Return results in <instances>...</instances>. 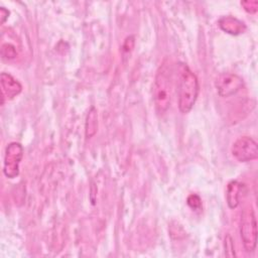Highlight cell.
Here are the masks:
<instances>
[{
    "label": "cell",
    "mask_w": 258,
    "mask_h": 258,
    "mask_svg": "<svg viewBox=\"0 0 258 258\" xmlns=\"http://www.w3.org/2000/svg\"><path fill=\"white\" fill-rule=\"evenodd\" d=\"M240 232L243 245L246 251H254L257 244V223L252 208H247L243 211L241 217Z\"/></svg>",
    "instance_id": "cell-3"
},
{
    "label": "cell",
    "mask_w": 258,
    "mask_h": 258,
    "mask_svg": "<svg viewBox=\"0 0 258 258\" xmlns=\"http://www.w3.org/2000/svg\"><path fill=\"white\" fill-rule=\"evenodd\" d=\"M241 5L244 7V9L251 14H254L258 10V1L256 0H248V1H242Z\"/></svg>",
    "instance_id": "cell-12"
},
{
    "label": "cell",
    "mask_w": 258,
    "mask_h": 258,
    "mask_svg": "<svg viewBox=\"0 0 258 258\" xmlns=\"http://www.w3.org/2000/svg\"><path fill=\"white\" fill-rule=\"evenodd\" d=\"M1 55L4 58L12 59L17 55L16 48L11 43H3L1 46Z\"/></svg>",
    "instance_id": "cell-11"
},
{
    "label": "cell",
    "mask_w": 258,
    "mask_h": 258,
    "mask_svg": "<svg viewBox=\"0 0 258 258\" xmlns=\"http://www.w3.org/2000/svg\"><path fill=\"white\" fill-rule=\"evenodd\" d=\"M97 128H98V114H97L96 108L92 107L89 110L86 118V123H85L86 137L87 138L93 137L97 132Z\"/></svg>",
    "instance_id": "cell-10"
},
{
    "label": "cell",
    "mask_w": 258,
    "mask_h": 258,
    "mask_svg": "<svg viewBox=\"0 0 258 258\" xmlns=\"http://www.w3.org/2000/svg\"><path fill=\"white\" fill-rule=\"evenodd\" d=\"M187 205L195 211L200 210L202 207V201L198 195H190L187 198Z\"/></svg>",
    "instance_id": "cell-13"
},
{
    "label": "cell",
    "mask_w": 258,
    "mask_h": 258,
    "mask_svg": "<svg viewBox=\"0 0 258 258\" xmlns=\"http://www.w3.org/2000/svg\"><path fill=\"white\" fill-rule=\"evenodd\" d=\"M231 151L233 156L240 162L252 161L258 157L257 142L249 136L239 137L233 143Z\"/></svg>",
    "instance_id": "cell-4"
},
{
    "label": "cell",
    "mask_w": 258,
    "mask_h": 258,
    "mask_svg": "<svg viewBox=\"0 0 258 258\" xmlns=\"http://www.w3.org/2000/svg\"><path fill=\"white\" fill-rule=\"evenodd\" d=\"M23 156V147L18 142H11L6 147L4 156L3 172L9 178H14L19 174V164Z\"/></svg>",
    "instance_id": "cell-5"
},
{
    "label": "cell",
    "mask_w": 258,
    "mask_h": 258,
    "mask_svg": "<svg viewBox=\"0 0 258 258\" xmlns=\"http://www.w3.org/2000/svg\"><path fill=\"white\" fill-rule=\"evenodd\" d=\"M241 189H242V183H240L237 180H232L228 183L226 199H227V204L229 208L235 209L238 207Z\"/></svg>",
    "instance_id": "cell-9"
},
{
    "label": "cell",
    "mask_w": 258,
    "mask_h": 258,
    "mask_svg": "<svg viewBox=\"0 0 258 258\" xmlns=\"http://www.w3.org/2000/svg\"><path fill=\"white\" fill-rule=\"evenodd\" d=\"M219 26L222 30L229 34L237 35L243 33L246 30V25L241 20L232 17V16H224L219 20Z\"/></svg>",
    "instance_id": "cell-8"
},
{
    "label": "cell",
    "mask_w": 258,
    "mask_h": 258,
    "mask_svg": "<svg viewBox=\"0 0 258 258\" xmlns=\"http://www.w3.org/2000/svg\"><path fill=\"white\" fill-rule=\"evenodd\" d=\"M171 66L164 60L158 68L153 84V101L156 111L159 114L165 113L171 102Z\"/></svg>",
    "instance_id": "cell-2"
},
{
    "label": "cell",
    "mask_w": 258,
    "mask_h": 258,
    "mask_svg": "<svg viewBox=\"0 0 258 258\" xmlns=\"http://www.w3.org/2000/svg\"><path fill=\"white\" fill-rule=\"evenodd\" d=\"M0 12H1V23H4L5 20L8 18L9 11L6 10L4 7H1V8H0Z\"/></svg>",
    "instance_id": "cell-15"
},
{
    "label": "cell",
    "mask_w": 258,
    "mask_h": 258,
    "mask_svg": "<svg viewBox=\"0 0 258 258\" xmlns=\"http://www.w3.org/2000/svg\"><path fill=\"white\" fill-rule=\"evenodd\" d=\"M0 83H1V96H2V104L4 103V100H11L17 95L20 94L22 91L21 84L13 78L10 74L2 73L0 77Z\"/></svg>",
    "instance_id": "cell-7"
},
{
    "label": "cell",
    "mask_w": 258,
    "mask_h": 258,
    "mask_svg": "<svg viewBox=\"0 0 258 258\" xmlns=\"http://www.w3.org/2000/svg\"><path fill=\"white\" fill-rule=\"evenodd\" d=\"M215 86L221 97H230L243 88L244 81L236 74L223 73L216 79Z\"/></svg>",
    "instance_id": "cell-6"
},
{
    "label": "cell",
    "mask_w": 258,
    "mask_h": 258,
    "mask_svg": "<svg viewBox=\"0 0 258 258\" xmlns=\"http://www.w3.org/2000/svg\"><path fill=\"white\" fill-rule=\"evenodd\" d=\"M199 81L187 64H177V99L181 113H188L194 107L199 95Z\"/></svg>",
    "instance_id": "cell-1"
},
{
    "label": "cell",
    "mask_w": 258,
    "mask_h": 258,
    "mask_svg": "<svg viewBox=\"0 0 258 258\" xmlns=\"http://www.w3.org/2000/svg\"><path fill=\"white\" fill-rule=\"evenodd\" d=\"M225 255L227 256H235V251H234V244L232 238L228 235L225 238Z\"/></svg>",
    "instance_id": "cell-14"
}]
</instances>
